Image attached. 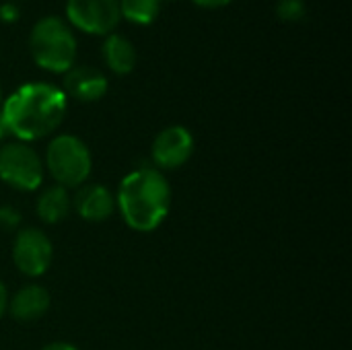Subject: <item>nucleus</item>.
I'll return each mask as SVG.
<instances>
[{
	"instance_id": "23",
	"label": "nucleus",
	"mask_w": 352,
	"mask_h": 350,
	"mask_svg": "<svg viewBox=\"0 0 352 350\" xmlns=\"http://www.w3.org/2000/svg\"><path fill=\"white\" fill-rule=\"evenodd\" d=\"M161 2H163V0H161Z\"/></svg>"
},
{
	"instance_id": "7",
	"label": "nucleus",
	"mask_w": 352,
	"mask_h": 350,
	"mask_svg": "<svg viewBox=\"0 0 352 350\" xmlns=\"http://www.w3.org/2000/svg\"><path fill=\"white\" fill-rule=\"evenodd\" d=\"M68 21L87 33H111L120 23L118 0H66Z\"/></svg>"
},
{
	"instance_id": "13",
	"label": "nucleus",
	"mask_w": 352,
	"mask_h": 350,
	"mask_svg": "<svg viewBox=\"0 0 352 350\" xmlns=\"http://www.w3.org/2000/svg\"><path fill=\"white\" fill-rule=\"evenodd\" d=\"M37 215L43 223L47 225H56V223H62L70 208H72V200L68 196V190L62 188V186H50L45 188L39 198H37Z\"/></svg>"
},
{
	"instance_id": "14",
	"label": "nucleus",
	"mask_w": 352,
	"mask_h": 350,
	"mask_svg": "<svg viewBox=\"0 0 352 350\" xmlns=\"http://www.w3.org/2000/svg\"><path fill=\"white\" fill-rule=\"evenodd\" d=\"M118 2H120V12L132 23H140V25L155 21L161 8V0H118Z\"/></svg>"
},
{
	"instance_id": "1",
	"label": "nucleus",
	"mask_w": 352,
	"mask_h": 350,
	"mask_svg": "<svg viewBox=\"0 0 352 350\" xmlns=\"http://www.w3.org/2000/svg\"><path fill=\"white\" fill-rule=\"evenodd\" d=\"M66 105V95L56 85L27 83L2 103L0 120L19 142H31L52 134L62 124Z\"/></svg>"
},
{
	"instance_id": "22",
	"label": "nucleus",
	"mask_w": 352,
	"mask_h": 350,
	"mask_svg": "<svg viewBox=\"0 0 352 350\" xmlns=\"http://www.w3.org/2000/svg\"><path fill=\"white\" fill-rule=\"evenodd\" d=\"M0 107H2V89H0Z\"/></svg>"
},
{
	"instance_id": "18",
	"label": "nucleus",
	"mask_w": 352,
	"mask_h": 350,
	"mask_svg": "<svg viewBox=\"0 0 352 350\" xmlns=\"http://www.w3.org/2000/svg\"><path fill=\"white\" fill-rule=\"evenodd\" d=\"M6 309H8V293H6V287L0 281V318L4 316Z\"/></svg>"
},
{
	"instance_id": "9",
	"label": "nucleus",
	"mask_w": 352,
	"mask_h": 350,
	"mask_svg": "<svg viewBox=\"0 0 352 350\" xmlns=\"http://www.w3.org/2000/svg\"><path fill=\"white\" fill-rule=\"evenodd\" d=\"M107 93V78L95 66H72L64 72V95L78 101H97Z\"/></svg>"
},
{
	"instance_id": "19",
	"label": "nucleus",
	"mask_w": 352,
	"mask_h": 350,
	"mask_svg": "<svg viewBox=\"0 0 352 350\" xmlns=\"http://www.w3.org/2000/svg\"><path fill=\"white\" fill-rule=\"evenodd\" d=\"M194 2L200 4V6H206V8H219V6L229 4L231 0H194Z\"/></svg>"
},
{
	"instance_id": "10",
	"label": "nucleus",
	"mask_w": 352,
	"mask_h": 350,
	"mask_svg": "<svg viewBox=\"0 0 352 350\" xmlns=\"http://www.w3.org/2000/svg\"><path fill=\"white\" fill-rule=\"evenodd\" d=\"M72 208L76 210V215L85 221L91 223H101L105 219H109L116 210V198L111 196V192L103 186L91 184V186H82L74 200H72Z\"/></svg>"
},
{
	"instance_id": "16",
	"label": "nucleus",
	"mask_w": 352,
	"mask_h": 350,
	"mask_svg": "<svg viewBox=\"0 0 352 350\" xmlns=\"http://www.w3.org/2000/svg\"><path fill=\"white\" fill-rule=\"evenodd\" d=\"M21 225V215L12 206H0V229L14 231Z\"/></svg>"
},
{
	"instance_id": "21",
	"label": "nucleus",
	"mask_w": 352,
	"mask_h": 350,
	"mask_svg": "<svg viewBox=\"0 0 352 350\" xmlns=\"http://www.w3.org/2000/svg\"><path fill=\"white\" fill-rule=\"evenodd\" d=\"M6 136H8V132H6V128H4V124H2V120H0V146H2V142H4Z\"/></svg>"
},
{
	"instance_id": "2",
	"label": "nucleus",
	"mask_w": 352,
	"mask_h": 350,
	"mask_svg": "<svg viewBox=\"0 0 352 350\" xmlns=\"http://www.w3.org/2000/svg\"><path fill=\"white\" fill-rule=\"evenodd\" d=\"M126 225L138 233H151L165 221L171 206V190L165 175L155 167H138L128 173L116 198Z\"/></svg>"
},
{
	"instance_id": "4",
	"label": "nucleus",
	"mask_w": 352,
	"mask_h": 350,
	"mask_svg": "<svg viewBox=\"0 0 352 350\" xmlns=\"http://www.w3.org/2000/svg\"><path fill=\"white\" fill-rule=\"evenodd\" d=\"M45 167L62 188H78L91 175L93 159L89 146L72 134L56 136L45 151Z\"/></svg>"
},
{
	"instance_id": "17",
	"label": "nucleus",
	"mask_w": 352,
	"mask_h": 350,
	"mask_svg": "<svg viewBox=\"0 0 352 350\" xmlns=\"http://www.w3.org/2000/svg\"><path fill=\"white\" fill-rule=\"evenodd\" d=\"M16 17H19V8H16V4L6 2V4H2V6H0V19H4V21H14Z\"/></svg>"
},
{
	"instance_id": "20",
	"label": "nucleus",
	"mask_w": 352,
	"mask_h": 350,
	"mask_svg": "<svg viewBox=\"0 0 352 350\" xmlns=\"http://www.w3.org/2000/svg\"><path fill=\"white\" fill-rule=\"evenodd\" d=\"M41 350H78L74 344L70 342H52V344H45Z\"/></svg>"
},
{
	"instance_id": "6",
	"label": "nucleus",
	"mask_w": 352,
	"mask_h": 350,
	"mask_svg": "<svg viewBox=\"0 0 352 350\" xmlns=\"http://www.w3.org/2000/svg\"><path fill=\"white\" fill-rule=\"evenodd\" d=\"M54 258L52 241L39 229H23L16 233L12 243V262L16 270L29 278L41 276Z\"/></svg>"
},
{
	"instance_id": "8",
	"label": "nucleus",
	"mask_w": 352,
	"mask_h": 350,
	"mask_svg": "<svg viewBox=\"0 0 352 350\" xmlns=\"http://www.w3.org/2000/svg\"><path fill=\"white\" fill-rule=\"evenodd\" d=\"M194 153V136L184 126H169L161 130L153 142V161L161 169L182 167Z\"/></svg>"
},
{
	"instance_id": "15",
	"label": "nucleus",
	"mask_w": 352,
	"mask_h": 350,
	"mask_svg": "<svg viewBox=\"0 0 352 350\" xmlns=\"http://www.w3.org/2000/svg\"><path fill=\"white\" fill-rule=\"evenodd\" d=\"M276 14L283 21H299L305 17V2L303 0H278Z\"/></svg>"
},
{
	"instance_id": "3",
	"label": "nucleus",
	"mask_w": 352,
	"mask_h": 350,
	"mask_svg": "<svg viewBox=\"0 0 352 350\" xmlns=\"http://www.w3.org/2000/svg\"><path fill=\"white\" fill-rule=\"evenodd\" d=\"M29 50L37 66L50 72H66L76 58V37L60 17L47 14L33 25Z\"/></svg>"
},
{
	"instance_id": "12",
	"label": "nucleus",
	"mask_w": 352,
	"mask_h": 350,
	"mask_svg": "<svg viewBox=\"0 0 352 350\" xmlns=\"http://www.w3.org/2000/svg\"><path fill=\"white\" fill-rule=\"evenodd\" d=\"M103 58L116 74H130L136 66V47L122 33H109L103 41Z\"/></svg>"
},
{
	"instance_id": "11",
	"label": "nucleus",
	"mask_w": 352,
	"mask_h": 350,
	"mask_svg": "<svg viewBox=\"0 0 352 350\" xmlns=\"http://www.w3.org/2000/svg\"><path fill=\"white\" fill-rule=\"evenodd\" d=\"M50 293L39 285H27L12 299H8V311L16 322H35L50 309Z\"/></svg>"
},
{
	"instance_id": "5",
	"label": "nucleus",
	"mask_w": 352,
	"mask_h": 350,
	"mask_svg": "<svg viewBox=\"0 0 352 350\" xmlns=\"http://www.w3.org/2000/svg\"><path fill=\"white\" fill-rule=\"evenodd\" d=\"M0 179L14 190L33 192L43 182V161L25 142H4L0 146Z\"/></svg>"
}]
</instances>
